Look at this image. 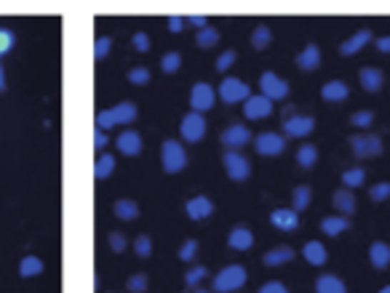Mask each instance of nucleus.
I'll list each match as a JSON object with an SVG mask.
<instances>
[{
  "instance_id": "1",
  "label": "nucleus",
  "mask_w": 390,
  "mask_h": 293,
  "mask_svg": "<svg viewBox=\"0 0 390 293\" xmlns=\"http://www.w3.org/2000/svg\"><path fill=\"white\" fill-rule=\"evenodd\" d=\"M136 120V104L134 101H121L113 110H102L96 115V131H107L115 125H126V123Z\"/></svg>"
},
{
  "instance_id": "2",
  "label": "nucleus",
  "mask_w": 390,
  "mask_h": 293,
  "mask_svg": "<svg viewBox=\"0 0 390 293\" xmlns=\"http://www.w3.org/2000/svg\"><path fill=\"white\" fill-rule=\"evenodd\" d=\"M249 280V272L244 264H227L222 272L214 277V291L216 293H233L238 288H244Z\"/></svg>"
},
{
  "instance_id": "3",
  "label": "nucleus",
  "mask_w": 390,
  "mask_h": 293,
  "mask_svg": "<svg viewBox=\"0 0 390 293\" xmlns=\"http://www.w3.org/2000/svg\"><path fill=\"white\" fill-rule=\"evenodd\" d=\"M161 163H164V171L166 173L185 171V165H187L185 147L176 142V139H166L164 147H161Z\"/></svg>"
},
{
  "instance_id": "4",
  "label": "nucleus",
  "mask_w": 390,
  "mask_h": 293,
  "mask_svg": "<svg viewBox=\"0 0 390 293\" xmlns=\"http://www.w3.org/2000/svg\"><path fill=\"white\" fill-rule=\"evenodd\" d=\"M222 165H225L227 176L233 182H246L249 176H251V163L246 160V155H241L236 150H227L222 155Z\"/></svg>"
},
{
  "instance_id": "5",
  "label": "nucleus",
  "mask_w": 390,
  "mask_h": 293,
  "mask_svg": "<svg viewBox=\"0 0 390 293\" xmlns=\"http://www.w3.org/2000/svg\"><path fill=\"white\" fill-rule=\"evenodd\" d=\"M219 96H222L225 104H238V101H246L251 96V88L241 78H225L219 83Z\"/></svg>"
},
{
  "instance_id": "6",
  "label": "nucleus",
  "mask_w": 390,
  "mask_h": 293,
  "mask_svg": "<svg viewBox=\"0 0 390 293\" xmlns=\"http://www.w3.org/2000/svg\"><path fill=\"white\" fill-rule=\"evenodd\" d=\"M179 133H182V139L190 144L201 142L206 136V120L204 115H198V112H187L182 123H179Z\"/></svg>"
},
{
  "instance_id": "7",
  "label": "nucleus",
  "mask_w": 390,
  "mask_h": 293,
  "mask_svg": "<svg viewBox=\"0 0 390 293\" xmlns=\"http://www.w3.org/2000/svg\"><path fill=\"white\" fill-rule=\"evenodd\" d=\"M259 88H262V96H267L270 101H281L289 96V83L281 81L276 72H262V78H259Z\"/></svg>"
},
{
  "instance_id": "8",
  "label": "nucleus",
  "mask_w": 390,
  "mask_h": 293,
  "mask_svg": "<svg viewBox=\"0 0 390 293\" xmlns=\"http://www.w3.org/2000/svg\"><path fill=\"white\" fill-rule=\"evenodd\" d=\"M254 150L259 155H265V158H276V155H281V152L286 150V139L276 131H265L259 133V136H254Z\"/></svg>"
},
{
  "instance_id": "9",
  "label": "nucleus",
  "mask_w": 390,
  "mask_h": 293,
  "mask_svg": "<svg viewBox=\"0 0 390 293\" xmlns=\"http://www.w3.org/2000/svg\"><path fill=\"white\" fill-rule=\"evenodd\" d=\"M214 99H216V93L209 83H195L193 91H190V107H193L190 112L204 115V112H209L214 107Z\"/></svg>"
},
{
  "instance_id": "10",
  "label": "nucleus",
  "mask_w": 390,
  "mask_h": 293,
  "mask_svg": "<svg viewBox=\"0 0 390 293\" xmlns=\"http://www.w3.org/2000/svg\"><path fill=\"white\" fill-rule=\"evenodd\" d=\"M273 115V101L267 99V96H262V93H251L246 101H244V118L246 120H265V118H270Z\"/></svg>"
},
{
  "instance_id": "11",
  "label": "nucleus",
  "mask_w": 390,
  "mask_h": 293,
  "mask_svg": "<svg viewBox=\"0 0 390 293\" xmlns=\"http://www.w3.org/2000/svg\"><path fill=\"white\" fill-rule=\"evenodd\" d=\"M254 142V136H251V131H249L244 123H233L230 128H225L222 131V144H225L227 150H241V147H246V144Z\"/></svg>"
},
{
  "instance_id": "12",
  "label": "nucleus",
  "mask_w": 390,
  "mask_h": 293,
  "mask_svg": "<svg viewBox=\"0 0 390 293\" xmlns=\"http://www.w3.org/2000/svg\"><path fill=\"white\" fill-rule=\"evenodd\" d=\"M316 128V120L310 118V115H289V118H284V131H286V136H291V139H302V136H308L310 131Z\"/></svg>"
},
{
  "instance_id": "13",
  "label": "nucleus",
  "mask_w": 390,
  "mask_h": 293,
  "mask_svg": "<svg viewBox=\"0 0 390 293\" xmlns=\"http://www.w3.org/2000/svg\"><path fill=\"white\" fill-rule=\"evenodd\" d=\"M270 224L281 230V232H297L299 227V213L294 208H276L270 213Z\"/></svg>"
},
{
  "instance_id": "14",
  "label": "nucleus",
  "mask_w": 390,
  "mask_h": 293,
  "mask_svg": "<svg viewBox=\"0 0 390 293\" xmlns=\"http://www.w3.org/2000/svg\"><path fill=\"white\" fill-rule=\"evenodd\" d=\"M185 211L193 222H201V219H209V216L214 213V202L209 200L206 195H195V197H190V200L185 202Z\"/></svg>"
},
{
  "instance_id": "15",
  "label": "nucleus",
  "mask_w": 390,
  "mask_h": 293,
  "mask_svg": "<svg viewBox=\"0 0 390 293\" xmlns=\"http://www.w3.org/2000/svg\"><path fill=\"white\" fill-rule=\"evenodd\" d=\"M115 144H118V152H121V155H129V158H134V155L142 152V136L136 131H131V128H126V131L118 133Z\"/></svg>"
},
{
  "instance_id": "16",
  "label": "nucleus",
  "mask_w": 390,
  "mask_h": 293,
  "mask_svg": "<svg viewBox=\"0 0 390 293\" xmlns=\"http://www.w3.org/2000/svg\"><path fill=\"white\" fill-rule=\"evenodd\" d=\"M227 245H230L233 251H249V248L254 245V235H251V230H249L246 224H238V227H233L230 235H227Z\"/></svg>"
},
{
  "instance_id": "17",
  "label": "nucleus",
  "mask_w": 390,
  "mask_h": 293,
  "mask_svg": "<svg viewBox=\"0 0 390 293\" xmlns=\"http://www.w3.org/2000/svg\"><path fill=\"white\" fill-rule=\"evenodd\" d=\"M319 64H321V48L316 46V43H308L305 48L297 53V67L299 70H319Z\"/></svg>"
},
{
  "instance_id": "18",
  "label": "nucleus",
  "mask_w": 390,
  "mask_h": 293,
  "mask_svg": "<svg viewBox=\"0 0 390 293\" xmlns=\"http://www.w3.org/2000/svg\"><path fill=\"white\" fill-rule=\"evenodd\" d=\"M302 256H305V262L313 264V267H324L329 259V251L324 248L321 240H308L305 248H302Z\"/></svg>"
},
{
  "instance_id": "19",
  "label": "nucleus",
  "mask_w": 390,
  "mask_h": 293,
  "mask_svg": "<svg viewBox=\"0 0 390 293\" xmlns=\"http://www.w3.org/2000/svg\"><path fill=\"white\" fill-rule=\"evenodd\" d=\"M348 93H350V88L345 81H329V83H324V88H321V99L337 104V101L348 99Z\"/></svg>"
},
{
  "instance_id": "20",
  "label": "nucleus",
  "mask_w": 390,
  "mask_h": 293,
  "mask_svg": "<svg viewBox=\"0 0 390 293\" xmlns=\"http://www.w3.org/2000/svg\"><path fill=\"white\" fill-rule=\"evenodd\" d=\"M371 38H374L371 30H359L353 38H348V41L339 46V53H342V56H353V53H359L366 43H371Z\"/></svg>"
},
{
  "instance_id": "21",
  "label": "nucleus",
  "mask_w": 390,
  "mask_h": 293,
  "mask_svg": "<svg viewBox=\"0 0 390 293\" xmlns=\"http://www.w3.org/2000/svg\"><path fill=\"white\" fill-rule=\"evenodd\" d=\"M369 262L374 269H388L390 267V245L382 243V240H377V243L369 245Z\"/></svg>"
},
{
  "instance_id": "22",
  "label": "nucleus",
  "mask_w": 390,
  "mask_h": 293,
  "mask_svg": "<svg viewBox=\"0 0 390 293\" xmlns=\"http://www.w3.org/2000/svg\"><path fill=\"white\" fill-rule=\"evenodd\" d=\"M331 202H334V208L339 211V216H350V213L356 211V195H353V190H348V187L337 190L334 197H331Z\"/></svg>"
},
{
  "instance_id": "23",
  "label": "nucleus",
  "mask_w": 390,
  "mask_h": 293,
  "mask_svg": "<svg viewBox=\"0 0 390 293\" xmlns=\"http://www.w3.org/2000/svg\"><path fill=\"white\" fill-rule=\"evenodd\" d=\"M359 81H361V86H364V91L374 93L382 88V72L377 70V67H361Z\"/></svg>"
},
{
  "instance_id": "24",
  "label": "nucleus",
  "mask_w": 390,
  "mask_h": 293,
  "mask_svg": "<svg viewBox=\"0 0 390 293\" xmlns=\"http://www.w3.org/2000/svg\"><path fill=\"white\" fill-rule=\"evenodd\" d=\"M345 230H350L348 216H326V219H321V232L329 235V237H337Z\"/></svg>"
},
{
  "instance_id": "25",
  "label": "nucleus",
  "mask_w": 390,
  "mask_h": 293,
  "mask_svg": "<svg viewBox=\"0 0 390 293\" xmlns=\"http://www.w3.org/2000/svg\"><path fill=\"white\" fill-rule=\"evenodd\" d=\"M316 293H348V288L337 274H321L316 280Z\"/></svg>"
},
{
  "instance_id": "26",
  "label": "nucleus",
  "mask_w": 390,
  "mask_h": 293,
  "mask_svg": "<svg viewBox=\"0 0 390 293\" xmlns=\"http://www.w3.org/2000/svg\"><path fill=\"white\" fill-rule=\"evenodd\" d=\"M115 155H110V152H102L99 158H96V163H94V176L96 179H107V176H113L115 171Z\"/></svg>"
},
{
  "instance_id": "27",
  "label": "nucleus",
  "mask_w": 390,
  "mask_h": 293,
  "mask_svg": "<svg viewBox=\"0 0 390 293\" xmlns=\"http://www.w3.org/2000/svg\"><path fill=\"white\" fill-rule=\"evenodd\" d=\"M291 259H294V248H289V245H278V248L265 253L267 267H281V264L291 262Z\"/></svg>"
},
{
  "instance_id": "28",
  "label": "nucleus",
  "mask_w": 390,
  "mask_h": 293,
  "mask_svg": "<svg viewBox=\"0 0 390 293\" xmlns=\"http://www.w3.org/2000/svg\"><path fill=\"white\" fill-rule=\"evenodd\" d=\"M310 202H313V190H310L308 184L294 187V192H291V208L299 213V211H305Z\"/></svg>"
},
{
  "instance_id": "29",
  "label": "nucleus",
  "mask_w": 390,
  "mask_h": 293,
  "mask_svg": "<svg viewBox=\"0 0 390 293\" xmlns=\"http://www.w3.org/2000/svg\"><path fill=\"white\" fill-rule=\"evenodd\" d=\"M113 213L121 219V222H134V219L139 216V205L134 200H115Z\"/></svg>"
},
{
  "instance_id": "30",
  "label": "nucleus",
  "mask_w": 390,
  "mask_h": 293,
  "mask_svg": "<svg viewBox=\"0 0 390 293\" xmlns=\"http://www.w3.org/2000/svg\"><path fill=\"white\" fill-rule=\"evenodd\" d=\"M319 163V150L316 144H302L297 150V165L299 168H313Z\"/></svg>"
},
{
  "instance_id": "31",
  "label": "nucleus",
  "mask_w": 390,
  "mask_h": 293,
  "mask_svg": "<svg viewBox=\"0 0 390 293\" xmlns=\"http://www.w3.org/2000/svg\"><path fill=\"white\" fill-rule=\"evenodd\" d=\"M270 41H273V32H270V27H267V24H257L254 32H251V46H254L257 51H262V48L270 46Z\"/></svg>"
},
{
  "instance_id": "32",
  "label": "nucleus",
  "mask_w": 390,
  "mask_h": 293,
  "mask_svg": "<svg viewBox=\"0 0 390 293\" xmlns=\"http://www.w3.org/2000/svg\"><path fill=\"white\" fill-rule=\"evenodd\" d=\"M216 41H219V30L216 27H204L195 35V46L198 48H211V46H216Z\"/></svg>"
},
{
  "instance_id": "33",
  "label": "nucleus",
  "mask_w": 390,
  "mask_h": 293,
  "mask_svg": "<svg viewBox=\"0 0 390 293\" xmlns=\"http://www.w3.org/2000/svg\"><path fill=\"white\" fill-rule=\"evenodd\" d=\"M43 272V262L38 256H24L19 264V274L21 277H35V274Z\"/></svg>"
},
{
  "instance_id": "34",
  "label": "nucleus",
  "mask_w": 390,
  "mask_h": 293,
  "mask_svg": "<svg viewBox=\"0 0 390 293\" xmlns=\"http://www.w3.org/2000/svg\"><path fill=\"white\" fill-rule=\"evenodd\" d=\"M366 182V171L364 168H348V171L342 173V184L348 187V190H356L361 184Z\"/></svg>"
},
{
  "instance_id": "35",
  "label": "nucleus",
  "mask_w": 390,
  "mask_h": 293,
  "mask_svg": "<svg viewBox=\"0 0 390 293\" xmlns=\"http://www.w3.org/2000/svg\"><path fill=\"white\" fill-rule=\"evenodd\" d=\"M182 67V53L179 51H166L164 59H161V70L166 72V75H171V72H176Z\"/></svg>"
},
{
  "instance_id": "36",
  "label": "nucleus",
  "mask_w": 390,
  "mask_h": 293,
  "mask_svg": "<svg viewBox=\"0 0 390 293\" xmlns=\"http://www.w3.org/2000/svg\"><path fill=\"white\" fill-rule=\"evenodd\" d=\"M350 123L356 125V128H369L371 123H374V112L371 110H359L350 115Z\"/></svg>"
},
{
  "instance_id": "37",
  "label": "nucleus",
  "mask_w": 390,
  "mask_h": 293,
  "mask_svg": "<svg viewBox=\"0 0 390 293\" xmlns=\"http://www.w3.org/2000/svg\"><path fill=\"white\" fill-rule=\"evenodd\" d=\"M134 251H136L139 259H147V256L153 253V240H150L147 235H139V237L134 240Z\"/></svg>"
},
{
  "instance_id": "38",
  "label": "nucleus",
  "mask_w": 390,
  "mask_h": 293,
  "mask_svg": "<svg viewBox=\"0 0 390 293\" xmlns=\"http://www.w3.org/2000/svg\"><path fill=\"white\" fill-rule=\"evenodd\" d=\"M126 288H129V293H144L147 291V274L136 272L129 277V283H126Z\"/></svg>"
},
{
  "instance_id": "39",
  "label": "nucleus",
  "mask_w": 390,
  "mask_h": 293,
  "mask_svg": "<svg viewBox=\"0 0 390 293\" xmlns=\"http://www.w3.org/2000/svg\"><path fill=\"white\" fill-rule=\"evenodd\" d=\"M129 83H134V86H147V83H150V70H147V67H134V70H129Z\"/></svg>"
},
{
  "instance_id": "40",
  "label": "nucleus",
  "mask_w": 390,
  "mask_h": 293,
  "mask_svg": "<svg viewBox=\"0 0 390 293\" xmlns=\"http://www.w3.org/2000/svg\"><path fill=\"white\" fill-rule=\"evenodd\" d=\"M350 150H353L356 158H369V155H366V136L353 133V136H350Z\"/></svg>"
},
{
  "instance_id": "41",
  "label": "nucleus",
  "mask_w": 390,
  "mask_h": 293,
  "mask_svg": "<svg viewBox=\"0 0 390 293\" xmlns=\"http://www.w3.org/2000/svg\"><path fill=\"white\" fill-rule=\"evenodd\" d=\"M110 48H113V38L102 35V38H96V43H94V56H96V59H104V56L110 53Z\"/></svg>"
},
{
  "instance_id": "42",
  "label": "nucleus",
  "mask_w": 390,
  "mask_h": 293,
  "mask_svg": "<svg viewBox=\"0 0 390 293\" xmlns=\"http://www.w3.org/2000/svg\"><path fill=\"white\" fill-rule=\"evenodd\" d=\"M14 43H16L14 32H11L9 27H0V56H6V53L14 48Z\"/></svg>"
},
{
  "instance_id": "43",
  "label": "nucleus",
  "mask_w": 390,
  "mask_h": 293,
  "mask_svg": "<svg viewBox=\"0 0 390 293\" xmlns=\"http://www.w3.org/2000/svg\"><path fill=\"white\" fill-rule=\"evenodd\" d=\"M369 197L374 202H382V200H388L390 197V182H380V184H374L369 190Z\"/></svg>"
},
{
  "instance_id": "44",
  "label": "nucleus",
  "mask_w": 390,
  "mask_h": 293,
  "mask_svg": "<svg viewBox=\"0 0 390 293\" xmlns=\"http://www.w3.org/2000/svg\"><path fill=\"white\" fill-rule=\"evenodd\" d=\"M195 253H198V240L190 237V240H185L182 248H179V262H193Z\"/></svg>"
},
{
  "instance_id": "45",
  "label": "nucleus",
  "mask_w": 390,
  "mask_h": 293,
  "mask_svg": "<svg viewBox=\"0 0 390 293\" xmlns=\"http://www.w3.org/2000/svg\"><path fill=\"white\" fill-rule=\"evenodd\" d=\"M233 61H236V51L227 48V51H222V56H216L214 67L219 72H225V70H230V67H233Z\"/></svg>"
},
{
  "instance_id": "46",
  "label": "nucleus",
  "mask_w": 390,
  "mask_h": 293,
  "mask_svg": "<svg viewBox=\"0 0 390 293\" xmlns=\"http://www.w3.org/2000/svg\"><path fill=\"white\" fill-rule=\"evenodd\" d=\"M366 155H369V158L382 155V139L377 133H369V136H366Z\"/></svg>"
},
{
  "instance_id": "47",
  "label": "nucleus",
  "mask_w": 390,
  "mask_h": 293,
  "mask_svg": "<svg viewBox=\"0 0 390 293\" xmlns=\"http://www.w3.org/2000/svg\"><path fill=\"white\" fill-rule=\"evenodd\" d=\"M206 274H209V269H206V267H193V269L185 274V285H190V288H193V285H198L201 280H204Z\"/></svg>"
},
{
  "instance_id": "48",
  "label": "nucleus",
  "mask_w": 390,
  "mask_h": 293,
  "mask_svg": "<svg viewBox=\"0 0 390 293\" xmlns=\"http://www.w3.org/2000/svg\"><path fill=\"white\" fill-rule=\"evenodd\" d=\"M131 43L139 53H147V51H150V38H147V32H134Z\"/></svg>"
},
{
  "instance_id": "49",
  "label": "nucleus",
  "mask_w": 390,
  "mask_h": 293,
  "mask_svg": "<svg viewBox=\"0 0 390 293\" xmlns=\"http://www.w3.org/2000/svg\"><path fill=\"white\" fill-rule=\"evenodd\" d=\"M126 237L121 232H110V248H113L115 253H124L126 251Z\"/></svg>"
},
{
  "instance_id": "50",
  "label": "nucleus",
  "mask_w": 390,
  "mask_h": 293,
  "mask_svg": "<svg viewBox=\"0 0 390 293\" xmlns=\"http://www.w3.org/2000/svg\"><path fill=\"white\" fill-rule=\"evenodd\" d=\"M257 293H289V288L284 283H278V280H270V283L262 285Z\"/></svg>"
},
{
  "instance_id": "51",
  "label": "nucleus",
  "mask_w": 390,
  "mask_h": 293,
  "mask_svg": "<svg viewBox=\"0 0 390 293\" xmlns=\"http://www.w3.org/2000/svg\"><path fill=\"white\" fill-rule=\"evenodd\" d=\"M187 21H190L193 27H198V30H204V27H209V19H206L204 14H193V16H187Z\"/></svg>"
},
{
  "instance_id": "52",
  "label": "nucleus",
  "mask_w": 390,
  "mask_h": 293,
  "mask_svg": "<svg viewBox=\"0 0 390 293\" xmlns=\"http://www.w3.org/2000/svg\"><path fill=\"white\" fill-rule=\"evenodd\" d=\"M169 30L182 32V30H185V19H182V16H169Z\"/></svg>"
},
{
  "instance_id": "53",
  "label": "nucleus",
  "mask_w": 390,
  "mask_h": 293,
  "mask_svg": "<svg viewBox=\"0 0 390 293\" xmlns=\"http://www.w3.org/2000/svg\"><path fill=\"white\" fill-rule=\"evenodd\" d=\"M94 147H96V150H104V147H107V133L104 131L94 133Z\"/></svg>"
},
{
  "instance_id": "54",
  "label": "nucleus",
  "mask_w": 390,
  "mask_h": 293,
  "mask_svg": "<svg viewBox=\"0 0 390 293\" xmlns=\"http://www.w3.org/2000/svg\"><path fill=\"white\" fill-rule=\"evenodd\" d=\"M377 51H382V53H390V35H385V38H377Z\"/></svg>"
},
{
  "instance_id": "55",
  "label": "nucleus",
  "mask_w": 390,
  "mask_h": 293,
  "mask_svg": "<svg viewBox=\"0 0 390 293\" xmlns=\"http://www.w3.org/2000/svg\"><path fill=\"white\" fill-rule=\"evenodd\" d=\"M6 88V75H3V67H0V91Z\"/></svg>"
},
{
  "instance_id": "56",
  "label": "nucleus",
  "mask_w": 390,
  "mask_h": 293,
  "mask_svg": "<svg viewBox=\"0 0 390 293\" xmlns=\"http://www.w3.org/2000/svg\"><path fill=\"white\" fill-rule=\"evenodd\" d=\"M380 293H390V285H385V288H382V291Z\"/></svg>"
},
{
  "instance_id": "57",
  "label": "nucleus",
  "mask_w": 390,
  "mask_h": 293,
  "mask_svg": "<svg viewBox=\"0 0 390 293\" xmlns=\"http://www.w3.org/2000/svg\"><path fill=\"white\" fill-rule=\"evenodd\" d=\"M193 293H209V291H204V288H198V291H193Z\"/></svg>"
}]
</instances>
